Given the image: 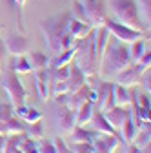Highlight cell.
Instances as JSON below:
<instances>
[{"mask_svg": "<svg viewBox=\"0 0 151 153\" xmlns=\"http://www.w3.org/2000/svg\"><path fill=\"white\" fill-rule=\"evenodd\" d=\"M129 99H131V89L124 88L120 84H113V100H115V106H122L127 108L129 106Z\"/></svg>", "mask_w": 151, "mask_h": 153, "instance_id": "obj_19", "label": "cell"}, {"mask_svg": "<svg viewBox=\"0 0 151 153\" xmlns=\"http://www.w3.org/2000/svg\"><path fill=\"white\" fill-rule=\"evenodd\" d=\"M2 29H4V27H2V26H0V31H2Z\"/></svg>", "mask_w": 151, "mask_h": 153, "instance_id": "obj_43", "label": "cell"}, {"mask_svg": "<svg viewBox=\"0 0 151 153\" xmlns=\"http://www.w3.org/2000/svg\"><path fill=\"white\" fill-rule=\"evenodd\" d=\"M109 40V31L106 26H95V48H97V55L98 59L104 55V49L107 46Z\"/></svg>", "mask_w": 151, "mask_h": 153, "instance_id": "obj_20", "label": "cell"}, {"mask_svg": "<svg viewBox=\"0 0 151 153\" xmlns=\"http://www.w3.org/2000/svg\"><path fill=\"white\" fill-rule=\"evenodd\" d=\"M75 42H77V40L73 38V35L66 29V31H64V35L60 36V49H62V51H64V49H69V48H73V46H75Z\"/></svg>", "mask_w": 151, "mask_h": 153, "instance_id": "obj_32", "label": "cell"}, {"mask_svg": "<svg viewBox=\"0 0 151 153\" xmlns=\"http://www.w3.org/2000/svg\"><path fill=\"white\" fill-rule=\"evenodd\" d=\"M69 18H71V11H66L62 15H55V16L46 18V20L40 22V31L44 35V42H46V48L51 55H56L62 51L60 49V36L67 29Z\"/></svg>", "mask_w": 151, "mask_h": 153, "instance_id": "obj_2", "label": "cell"}, {"mask_svg": "<svg viewBox=\"0 0 151 153\" xmlns=\"http://www.w3.org/2000/svg\"><path fill=\"white\" fill-rule=\"evenodd\" d=\"M129 46V59H131V64H135L140 56L146 53V40H144V36L142 38H137L135 42H131V44H127Z\"/></svg>", "mask_w": 151, "mask_h": 153, "instance_id": "obj_23", "label": "cell"}, {"mask_svg": "<svg viewBox=\"0 0 151 153\" xmlns=\"http://www.w3.org/2000/svg\"><path fill=\"white\" fill-rule=\"evenodd\" d=\"M73 153H95L91 142H73Z\"/></svg>", "mask_w": 151, "mask_h": 153, "instance_id": "obj_31", "label": "cell"}, {"mask_svg": "<svg viewBox=\"0 0 151 153\" xmlns=\"http://www.w3.org/2000/svg\"><path fill=\"white\" fill-rule=\"evenodd\" d=\"M13 115L18 119H22L26 124H33V122H38L42 120V113L35 108H27L26 104H20V106H13Z\"/></svg>", "mask_w": 151, "mask_h": 153, "instance_id": "obj_12", "label": "cell"}, {"mask_svg": "<svg viewBox=\"0 0 151 153\" xmlns=\"http://www.w3.org/2000/svg\"><path fill=\"white\" fill-rule=\"evenodd\" d=\"M53 146H55V149H56V153H73L69 148H67V144H66V140L60 137V135H56L55 139H53Z\"/></svg>", "mask_w": 151, "mask_h": 153, "instance_id": "obj_33", "label": "cell"}, {"mask_svg": "<svg viewBox=\"0 0 151 153\" xmlns=\"http://www.w3.org/2000/svg\"><path fill=\"white\" fill-rule=\"evenodd\" d=\"M127 113H129V109L127 108H122V106H113V108H109L107 111H104V117H106V120L115 128V129H120V126H122V122L126 120V117H127Z\"/></svg>", "mask_w": 151, "mask_h": 153, "instance_id": "obj_14", "label": "cell"}, {"mask_svg": "<svg viewBox=\"0 0 151 153\" xmlns=\"http://www.w3.org/2000/svg\"><path fill=\"white\" fill-rule=\"evenodd\" d=\"M36 149H38V153H56V149L53 146V140H47L44 137L36 140Z\"/></svg>", "mask_w": 151, "mask_h": 153, "instance_id": "obj_29", "label": "cell"}, {"mask_svg": "<svg viewBox=\"0 0 151 153\" xmlns=\"http://www.w3.org/2000/svg\"><path fill=\"white\" fill-rule=\"evenodd\" d=\"M86 84V75L84 71L80 69V66L75 62L69 66V75H67V88H69V93L80 89L82 86Z\"/></svg>", "mask_w": 151, "mask_h": 153, "instance_id": "obj_13", "label": "cell"}, {"mask_svg": "<svg viewBox=\"0 0 151 153\" xmlns=\"http://www.w3.org/2000/svg\"><path fill=\"white\" fill-rule=\"evenodd\" d=\"M71 16L77 18V20H82V22H89L87 20V15H86V9L82 6V2H75V7L71 11Z\"/></svg>", "mask_w": 151, "mask_h": 153, "instance_id": "obj_30", "label": "cell"}, {"mask_svg": "<svg viewBox=\"0 0 151 153\" xmlns=\"http://www.w3.org/2000/svg\"><path fill=\"white\" fill-rule=\"evenodd\" d=\"M60 108L55 113V126L60 133H71L75 126V111H71L66 104H58Z\"/></svg>", "mask_w": 151, "mask_h": 153, "instance_id": "obj_9", "label": "cell"}, {"mask_svg": "<svg viewBox=\"0 0 151 153\" xmlns=\"http://www.w3.org/2000/svg\"><path fill=\"white\" fill-rule=\"evenodd\" d=\"M97 135H98V131H89L84 126H77V124H75L73 129H71L73 142H93L97 139Z\"/></svg>", "mask_w": 151, "mask_h": 153, "instance_id": "obj_18", "label": "cell"}, {"mask_svg": "<svg viewBox=\"0 0 151 153\" xmlns=\"http://www.w3.org/2000/svg\"><path fill=\"white\" fill-rule=\"evenodd\" d=\"M93 111H95V104H93V102H89V100L82 102V104L78 106V109L75 111V124H77V126H86V124H89Z\"/></svg>", "mask_w": 151, "mask_h": 153, "instance_id": "obj_16", "label": "cell"}, {"mask_svg": "<svg viewBox=\"0 0 151 153\" xmlns=\"http://www.w3.org/2000/svg\"><path fill=\"white\" fill-rule=\"evenodd\" d=\"M26 135L29 137V139H33V140H38V139H42V126H40V120L38 122H33V124H27V128H26Z\"/></svg>", "mask_w": 151, "mask_h": 153, "instance_id": "obj_28", "label": "cell"}, {"mask_svg": "<svg viewBox=\"0 0 151 153\" xmlns=\"http://www.w3.org/2000/svg\"><path fill=\"white\" fill-rule=\"evenodd\" d=\"M11 71L15 73H31V64L27 60V56L26 55H20V56H13V60H11Z\"/></svg>", "mask_w": 151, "mask_h": 153, "instance_id": "obj_25", "label": "cell"}, {"mask_svg": "<svg viewBox=\"0 0 151 153\" xmlns=\"http://www.w3.org/2000/svg\"><path fill=\"white\" fill-rule=\"evenodd\" d=\"M138 82L142 84V88H144V91H146V93H151V71H149V69L142 71L140 80H138Z\"/></svg>", "mask_w": 151, "mask_h": 153, "instance_id": "obj_34", "label": "cell"}, {"mask_svg": "<svg viewBox=\"0 0 151 153\" xmlns=\"http://www.w3.org/2000/svg\"><path fill=\"white\" fill-rule=\"evenodd\" d=\"M0 73H2V68H0Z\"/></svg>", "mask_w": 151, "mask_h": 153, "instance_id": "obj_44", "label": "cell"}, {"mask_svg": "<svg viewBox=\"0 0 151 153\" xmlns=\"http://www.w3.org/2000/svg\"><path fill=\"white\" fill-rule=\"evenodd\" d=\"M33 79L36 84V91H38V100L40 102H47L51 93H49V86H51V79H49V68H42V69H35L33 71Z\"/></svg>", "mask_w": 151, "mask_h": 153, "instance_id": "obj_8", "label": "cell"}, {"mask_svg": "<svg viewBox=\"0 0 151 153\" xmlns=\"http://www.w3.org/2000/svg\"><path fill=\"white\" fill-rule=\"evenodd\" d=\"M9 117H13V108L9 104H0V122H6Z\"/></svg>", "mask_w": 151, "mask_h": 153, "instance_id": "obj_36", "label": "cell"}, {"mask_svg": "<svg viewBox=\"0 0 151 153\" xmlns=\"http://www.w3.org/2000/svg\"><path fill=\"white\" fill-rule=\"evenodd\" d=\"M86 15H87V20L93 26H102L104 20L107 18V11H106V2L104 0H80Z\"/></svg>", "mask_w": 151, "mask_h": 153, "instance_id": "obj_6", "label": "cell"}, {"mask_svg": "<svg viewBox=\"0 0 151 153\" xmlns=\"http://www.w3.org/2000/svg\"><path fill=\"white\" fill-rule=\"evenodd\" d=\"M89 124L93 126V129L95 131H98V133H107V135H118L120 137V133L113 128L107 120H106V117H104V113L98 109H95L93 111V115H91V120H89Z\"/></svg>", "mask_w": 151, "mask_h": 153, "instance_id": "obj_11", "label": "cell"}, {"mask_svg": "<svg viewBox=\"0 0 151 153\" xmlns=\"http://www.w3.org/2000/svg\"><path fill=\"white\" fill-rule=\"evenodd\" d=\"M137 64H138L144 71H146V69H149V66H151V51H149V48L146 49V53L140 56V59L137 60Z\"/></svg>", "mask_w": 151, "mask_h": 153, "instance_id": "obj_35", "label": "cell"}, {"mask_svg": "<svg viewBox=\"0 0 151 153\" xmlns=\"http://www.w3.org/2000/svg\"><path fill=\"white\" fill-rule=\"evenodd\" d=\"M6 55H7V51H6V44H4L2 38H0V60L6 59Z\"/></svg>", "mask_w": 151, "mask_h": 153, "instance_id": "obj_38", "label": "cell"}, {"mask_svg": "<svg viewBox=\"0 0 151 153\" xmlns=\"http://www.w3.org/2000/svg\"><path fill=\"white\" fill-rule=\"evenodd\" d=\"M4 126H6V133H9V135H13V133H26V128H27V124L18 117H9L4 122Z\"/></svg>", "mask_w": 151, "mask_h": 153, "instance_id": "obj_24", "label": "cell"}, {"mask_svg": "<svg viewBox=\"0 0 151 153\" xmlns=\"http://www.w3.org/2000/svg\"><path fill=\"white\" fill-rule=\"evenodd\" d=\"M109 9L113 11V15H115V20L117 22L146 33V27L140 22V16H138V9H137V2H135V0H109Z\"/></svg>", "mask_w": 151, "mask_h": 153, "instance_id": "obj_3", "label": "cell"}, {"mask_svg": "<svg viewBox=\"0 0 151 153\" xmlns=\"http://www.w3.org/2000/svg\"><path fill=\"white\" fill-rule=\"evenodd\" d=\"M140 153H151V148H149V146H146V148H142V149H140Z\"/></svg>", "mask_w": 151, "mask_h": 153, "instance_id": "obj_40", "label": "cell"}, {"mask_svg": "<svg viewBox=\"0 0 151 153\" xmlns=\"http://www.w3.org/2000/svg\"><path fill=\"white\" fill-rule=\"evenodd\" d=\"M135 133H137L135 119H133V115H131V113H127L126 120H124V122H122V126H120V139H122V142H124V144L133 142Z\"/></svg>", "mask_w": 151, "mask_h": 153, "instance_id": "obj_17", "label": "cell"}, {"mask_svg": "<svg viewBox=\"0 0 151 153\" xmlns=\"http://www.w3.org/2000/svg\"><path fill=\"white\" fill-rule=\"evenodd\" d=\"M131 64L129 59V46L124 42L115 40L113 44H109L107 49H104V55L100 56V73L104 76V80H111L115 76Z\"/></svg>", "mask_w": 151, "mask_h": 153, "instance_id": "obj_1", "label": "cell"}, {"mask_svg": "<svg viewBox=\"0 0 151 153\" xmlns=\"http://www.w3.org/2000/svg\"><path fill=\"white\" fill-rule=\"evenodd\" d=\"M104 26L107 27L109 35H113L118 42H124V44H131L135 42L137 38H142L144 36V31H138V29H133V27H127L113 18H106L104 20Z\"/></svg>", "mask_w": 151, "mask_h": 153, "instance_id": "obj_5", "label": "cell"}, {"mask_svg": "<svg viewBox=\"0 0 151 153\" xmlns=\"http://www.w3.org/2000/svg\"><path fill=\"white\" fill-rule=\"evenodd\" d=\"M126 153H140V148L135 146L133 142H129V144H126Z\"/></svg>", "mask_w": 151, "mask_h": 153, "instance_id": "obj_37", "label": "cell"}, {"mask_svg": "<svg viewBox=\"0 0 151 153\" xmlns=\"http://www.w3.org/2000/svg\"><path fill=\"white\" fill-rule=\"evenodd\" d=\"M135 2H137L140 22L146 27V31H149V22H151V0H135Z\"/></svg>", "mask_w": 151, "mask_h": 153, "instance_id": "obj_22", "label": "cell"}, {"mask_svg": "<svg viewBox=\"0 0 151 153\" xmlns=\"http://www.w3.org/2000/svg\"><path fill=\"white\" fill-rule=\"evenodd\" d=\"M149 139H151V129H137L135 137H133V144L142 149V148L149 146Z\"/></svg>", "mask_w": 151, "mask_h": 153, "instance_id": "obj_27", "label": "cell"}, {"mask_svg": "<svg viewBox=\"0 0 151 153\" xmlns=\"http://www.w3.org/2000/svg\"><path fill=\"white\" fill-rule=\"evenodd\" d=\"M15 2H16V6H18V7H24V4L27 2V0H15Z\"/></svg>", "mask_w": 151, "mask_h": 153, "instance_id": "obj_39", "label": "cell"}, {"mask_svg": "<svg viewBox=\"0 0 151 153\" xmlns=\"http://www.w3.org/2000/svg\"><path fill=\"white\" fill-rule=\"evenodd\" d=\"M0 79H2V86L7 93V97L11 100L13 106H20L26 102V97H27V91L24 89L22 82L18 80V76L15 71H6V73H0Z\"/></svg>", "mask_w": 151, "mask_h": 153, "instance_id": "obj_4", "label": "cell"}, {"mask_svg": "<svg viewBox=\"0 0 151 153\" xmlns=\"http://www.w3.org/2000/svg\"><path fill=\"white\" fill-rule=\"evenodd\" d=\"M0 153H4V151H2V148H0Z\"/></svg>", "mask_w": 151, "mask_h": 153, "instance_id": "obj_42", "label": "cell"}, {"mask_svg": "<svg viewBox=\"0 0 151 153\" xmlns=\"http://www.w3.org/2000/svg\"><path fill=\"white\" fill-rule=\"evenodd\" d=\"M24 137H26V133H13V135H9V137L4 140L2 151H4V153H13L15 149H18V146H20V142H22Z\"/></svg>", "mask_w": 151, "mask_h": 153, "instance_id": "obj_26", "label": "cell"}, {"mask_svg": "<svg viewBox=\"0 0 151 153\" xmlns=\"http://www.w3.org/2000/svg\"><path fill=\"white\" fill-rule=\"evenodd\" d=\"M4 44H6L7 55H11V56H20V55H26L29 51V38L20 31L11 33L4 40Z\"/></svg>", "mask_w": 151, "mask_h": 153, "instance_id": "obj_7", "label": "cell"}, {"mask_svg": "<svg viewBox=\"0 0 151 153\" xmlns=\"http://www.w3.org/2000/svg\"><path fill=\"white\" fill-rule=\"evenodd\" d=\"M142 68L135 62V64H129L127 68H124L115 79H117V84L124 86V88H135V84H138L140 80V75H142Z\"/></svg>", "mask_w": 151, "mask_h": 153, "instance_id": "obj_10", "label": "cell"}, {"mask_svg": "<svg viewBox=\"0 0 151 153\" xmlns=\"http://www.w3.org/2000/svg\"><path fill=\"white\" fill-rule=\"evenodd\" d=\"M13 153H22V151H20V149H15V151H13Z\"/></svg>", "mask_w": 151, "mask_h": 153, "instance_id": "obj_41", "label": "cell"}, {"mask_svg": "<svg viewBox=\"0 0 151 153\" xmlns=\"http://www.w3.org/2000/svg\"><path fill=\"white\" fill-rule=\"evenodd\" d=\"M26 56H27V60H29L33 71H35V69L47 68V64H49V56H47L46 53H42V51H31V53L27 51Z\"/></svg>", "mask_w": 151, "mask_h": 153, "instance_id": "obj_21", "label": "cell"}, {"mask_svg": "<svg viewBox=\"0 0 151 153\" xmlns=\"http://www.w3.org/2000/svg\"><path fill=\"white\" fill-rule=\"evenodd\" d=\"M93 27V24H89V22H82V20H77V18H69V22H67V31L73 35V38L75 40H80V38H84Z\"/></svg>", "mask_w": 151, "mask_h": 153, "instance_id": "obj_15", "label": "cell"}]
</instances>
